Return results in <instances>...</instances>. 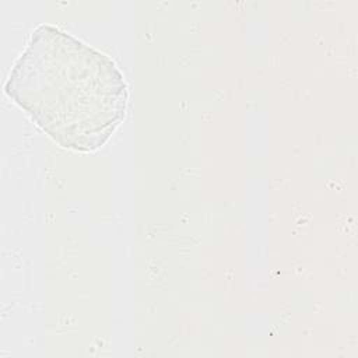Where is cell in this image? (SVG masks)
Masks as SVG:
<instances>
[{
  "instance_id": "obj_1",
  "label": "cell",
  "mask_w": 358,
  "mask_h": 358,
  "mask_svg": "<svg viewBox=\"0 0 358 358\" xmlns=\"http://www.w3.org/2000/svg\"><path fill=\"white\" fill-rule=\"evenodd\" d=\"M4 91L53 141L80 152L110 138L129 101L123 73L108 55L48 24L31 34Z\"/></svg>"
}]
</instances>
